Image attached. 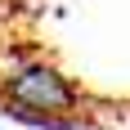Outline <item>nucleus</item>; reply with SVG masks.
I'll return each instance as SVG.
<instances>
[{"label":"nucleus","instance_id":"obj_1","mask_svg":"<svg viewBox=\"0 0 130 130\" xmlns=\"http://www.w3.org/2000/svg\"><path fill=\"white\" fill-rule=\"evenodd\" d=\"M0 103L13 121L45 130H81L85 126V94L72 85V76H63L54 63L31 58L27 67H18L13 76L0 81Z\"/></svg>","mask_w":130,"mask_h":130}]
</instances>
